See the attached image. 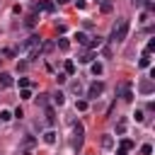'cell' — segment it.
I'll return each instance as SVG.
<instances>
[{"instance_id": "6da1fadb", "label": "cell", "mask_w": 155, "mask_h": 155, "mask_svg": "<svg viewBox=\"0 0 155 155\" xmlns=\"http://www.w3.org/2000/svg\"><path fill=\"white\" fill-rule=\"evenodd\" d=\"M39 48H41V39H39V36H29L27 41H22V44H19L17 53H19V56H24L27 61H34V58L39 56Z\"/></svg>"}, {"instance_id": "7a4b0ae2", "label": "cell", "mask_w": 155, "mask_h": 155, "mask_svg": "<svg viewBox=\"0 0 155 155\" xmlns=\"http://www.w3.org/2000/svg\"><path fill=\"white\" fill-rule=\"evenodd\" d=\"M128 29H131V22H128L126 17H121V19L111 27V36H109V41H111V44H121V41L128 36Z\"/></svg>"}, {"instance_id": "3957f363", "label": "cell", "mask_w": 155, "mask_h": 155, "mask_svg": "<svg viewBox=\"0 0 155 155\" xmlns=\"http://www.w3.org/2000/svg\"><path fill=\"white\" fill-rule=\"evenodd\" d=\"M102 92H104V82H92V85L87 87V97H90V99H99Z\"/></svg>"}, {"instance_id": "277c9868", "label": "cell", "mask_w": 155, "mask_h": 155, "mask_svg": "<svg viewBox=\"0 0 155 155\" xmlns=\"http://www.w3.org/2000/svg\"><path fill=\"white\" fill-rule=\"evenodd\" d=\"M138 90H140L143 94H150V92L155 90V82H153V78H145V80H140V85H138Z\"/></svg>"}, {"instance_id": "5b68a950", "label": "cell", "mask_w": 155, "mask_h": 155, "mask_svg": "<svg viewBox=\"0 0 155 155\" xmlns=\"http://www.w3.org/2000/svg\"><path fill=\"white\" fill-rule=\"evenodd\" d=\"M73 136H75V138H73V148H80V145H82V126H80V124L73 126Z\"/></svg>"}, {"instance_id": "8992f818", "label": "cell", "mask_w": 155, "mask_h": 155, "mask_svg": "<svg viewBox=\"0 0 155 155\" xmlns=\"http://www.w3.org/2000/svg\"><path fill=\"white\" fill-rule=\"evenodd\" d=\"M34 10H44V12H53V10H56V5H53L51 0H39V2L34 5Z\"/></svg>"}, {"instance_id": "52a82bcc", "label": "cell", "mask_w": 155, "mask_h": 155, "mask_svg": "<svg viewBox=\"0 0 155 155\" xmlns=\"http://www.w3.org/2000/svg\"><path fill=\"white\" fill-rule=\"evenodd\" d=\"M12 87V75L10 73H0V90H7Z\"/></svg>"}, {"instance_id": "ba28073f", "label": "cell", "mask_w": 155, "mask_h": 155, "mask_svg": "<svg viewBox=\"0 0 155 155\" xmlns=\"http://www.w3.org/2000/svg\"><path fill=\"white\" fill-rule=\"evenodd\" d=\"M111 10H114V0H102V2H99V12H102V15H109Z\"/></svg>"}, {"instance_id": "9c48e42d", "label": "cell", "mask_w": 155, "mask_h": 155, "mask_svg": "<svg viewBox=\"0 0 155 155\" xmlns=\"http://www.w3.org/2000/svg\"><path fill=\"white\" fill-rule=\"evenodd\" d=\"M75 41H78L80 46H87V41H90V36H87L85 31H75Z\"/></svg>"}, {"instance_id": "30bf717a", "label": "cell", "mask_w": 155, "mask_h": 155, "mask_svg": "<svg viewBox=\"0 0 155 155\" xmlns=\"http://www.w3.org/2000/svg\"><path fill=\"white\" fill-rule=\"evenodd\" d=\"M92 58H94V56H92V48H90V51H85V53H80V56H78V61H80V63H90V61H92Z\"/></svg>"}, {"instance_id": "8fae6325", "label": "cell", "mask_w": 155, "mask_h": 155, "mask_svg": "<svg viewBox=\"0 0 155 155\" xmlns=\"http://www.w3.org/2000/svg\"><path fill=\"white\" fill-rule=\"evenodd\" d=\"M44 143L53 145V143H56V131H46V133H44Z\"/></svg>"}, {"instance_id": "7c38bea8", "label": "cell", "mask_w": 155, "mask_h": 155, "mask_svg": "<svg viewBox=\"0 0 155 155\" xmlns=\"http://www.w3.org/2000/svg\"><path fill=\"white\" fill-rule=\"evenodd\" d=\"M34 143H36V138H34V136H24V140H22V148H31Z\"/></svg>"}, {"instance_id": "4fadbf2b", "label": "cell", "mask_w": 155, "mask_h": 155, "mask_svg": "<svg viewBox=\"0 0 155 155\" xmlns=\"http://www.w3.org/2000/svg\"><path fill=\"white\" fill-rule=\"evenodd\" d=\"M56 44H58V48H61V51H68V48H70V41H68V39H58Z\"/></svg>"}, {"instance_id": "5bb4252c", "label": "cell", "mask_w": 155, "mask_h": 155, "mask_svg": "<svg viewBox=\"0 0 155 155\" xmlns=\"http://www.w3.org/2000/svg\"><path fill=\"white\" fill-rule=\"evenodd\" d=\"M87 46H90V48H99V46H102V36H94L92 41H87Z\"/></svg>"}, {"instance_id": "9a60e30c", "label": "cell", "mask_w": 155, "mask_h": 155, "mask_svg": "<svg viewBox=\"0 0 155 155\" xmlns=\"http://www.w3.org/2000/svg\"><path fill=\"white\" fill-rule=\"evenodd\" d=\"M63 68H65V75H73V73H75V63H73V61H65Z\"/></svg>"}, {"instance_id": "2e32d148", "label": "cell", "mask_w": 155, "mask_h": 155, "mask_svg": "<svg viewBox=\"0 0 155 155\" xmlns=\"http://www.w3.org/2000/svg\"><path fill=\"white\" fill-rule=\"evenodd\" d=\"M104 73V65L102 63H92V75H102Z\"/></svg>"}, {"instance_id": "e0dca14e", "label": "cell", "mask_w": 155, "mask_h": 155, "mask_svg": "<svg viewBox=\"0 0 155 155\" xmlns=\"http://www.w3.org/2000/svg\"><path fill=\"white\" fill-rule=\"evenodd\" d=\"M116 133H119V136H124V133H126V119H121V121L116 124Z\"/></svg>"}, {"instance_id": "ac0fdd59", "label": "cell", "mask_w": 155, "mask_h": 155, "mask_svg": "<svg viewBox=\"0 0 155 155\" xmlns=\"http://www.w3.org/2000/svg\"><path fill=\"white\" fill-rule=\"evenodd\" d=\"M53 102H56V104L61 107V104L65 102V94H63V92H56V94H53Z\"/></svg>"}, {"instance_id": "d6986e66", "label": "cell", "mask_w": 155, "mask_h": 155, "mask_svg": "<svg viewBox=\"0 0 155 155\" xmlns=\"http://www.w3.org/2000/svg\"><path fill=\"white\" fill-rule=\"evenodd\" d=\"M75 109H78V111H85V109H87V99H78V102H75Z\"/></svg>"}, {"instance_id": "ffe728a7", "label": "cell", "mask_w": 155, "mask_h": 155, "mask_svg": "<svg viewBox=\"0 0 155 155\" xmlns=\"http://www.w3.org/2000/svg\"><path fill=\"white\" fill-rule=\"evenodd\" d=\"M46 121H48L51 126L56 124V116H53V109H48V107H46Z\"/></svg>"}, {"instance_id": "44dd1931", "label": "cell", "mask_w": 155, "mask_h": 155, "mask_svg": "<svg viewBox=\"0 0 155 155\" xmlns=\"http://www.w3.org/2000/svg\"><path fill=\"white\" fill-rule=\"evenodd\" d=\"M111 145H114L111 136H102V148H111Z\"/></svg>"}, {"instance_id": "7402d4cb", "label": "cell", "mask_w": 155, "mask_h": 155, "mask_svg": "<svg viewBox=\"0 0 155 155\" xmlns=\"http://www.w3.org/2000/svg\"><path fill=\"white\" fill-rule=\"evenodd\" d=\"M153 51H155V39H150V41H148V46H145V56H150Z\"/></svg>"}, {"instance_id": "603a6c76", "label": "cell", "mask_w": 155, "mask_h": 155, "mask_svg": "<svg viewBox=\"0 0 155 155\" xmlns=\"http://www.w3.org/2000/svg\"><path fill=\"white\" fill-rule=\"evenodd\" d=\"M19 97H22V99H31V90H29V87H22Z\"/></svg>"}, {"instance_id": "cb8c5ba5", "label": "cell", "mask_w": 155, "mask_h": 155, "mask_svg": "<svg viewBox=\"0 0 155 155\" xmlns=\"http://www.w3.org/2000/svg\"><path fill=\"white\" fill-rule=\"evenodd\" d=\"M39 107H48V94H39Z\"/></svg>"}, {"instance_id": "d4e9b609", "label": "cell", "mask_w": 155, "mask_h": 155, "mask_svg": "<svg viewBox=\"0 0 155 155\" xmlns=\"http://www.w3.org/2000/svg\"><path fill=\"white\" fill-rule=\"evenodd\" d=\"M24 24H27V27H34V24H36V15H29V17L24 19Z\"/></svg>"}, {"instance_id": "484cf974", "label": "cell", "mask_w": 155, "mask_h": 155, "mask_svg": "<svg viewBox=\"0 0 155 155\" xmlns=\"http://www.w3.org/2000/svg\"><path fill=\"white\" fill-rule=\"evenodd\" d=\"M2 56H7V58H15V56H17V51H15V48H2Z\"/></svg>"}, {"instance_id": "4316f807", "label": "cell", "mask_w": 155, "mask_h": 155, "mask_svg": "<svg viewBox=\"0 0 155 155\" xmlns=\"http://www.w3.org/2000/svg\"><path fill=\"white\" fill-rule=\"evenodd\" d=\"M138 65H140V68H148V65H150V56H143V58L138 61Z\"/></svg>"}, {"instance_id": "83f0119b", "label": "cell", "mask_w": 155, "mask_h": 155, "mask_svg": "<svg viewBox=\"0 0 155 155\" xmlns=\"http://www.w3.org/2000/svg\"><path fill=\"white\" fill-rule=\"evenodd\" d=\"M10 119H12V114H10L7 109H2V111H0V121H10Z\"/></svg>"}, {"instance_id": "f1b7e54d", "label": "cell", "mask_w": 155, "mask_h": 155, "mask_svg": "<svg viewBox=\"0 0 155 155\" xmlns=\"http://www.w3.org/2000/svg\"><path fill=\"white\" fill-rule=\"evenodd\" d=\"M150 153H153V145H150V143H145V145L140 148V155H150Z\"/></svg>"}, {"instance_id": "f546056e", "label": "cell", "mask_w": 155, "mask_h": 155, "mask_svg": "<svg viewBox=\"0 0 155 155\" xmlns=\"http://www.w3.org/2000/svg\"><path fill=\"white\" fill-rule=\"evenodd\" d=\"M70 90H73L75 94H80V92H82V85H80V82H73V85H70Z\"/></svg>"}, {"instance_id": "4dcf8cb0", "label": "cell", "mask_w": 155, "mask_h": 155, "mask_svg": "<svg viewBox=\"0 0 155 155\" xmlns=\"http://www.w3.org/2000/svg\"><path fill=\"white\" fill-rule=\"evenodd\" d=\"M121 148H126V150H131V148H133V140H128V138H124V140H121Z\"/></svg>"}, {"instance_id": "1f68e13d", "label": "cell", "mask_w": 155, "mask_h": 155, "mask_svg": "<svg viewBox=\"0 0 155 155\" xmlns=\"http://www.w3.org/2000/svg\"><path fill=\"white\" fill-rule=\"evenodd\" d=\"M17 85H19V87H29V80H27V78H19Z\"/></svg>"}, {"instance_id": "d6a6232c", "label": "cell", "mask_w": 155, "mask_h": 155, "mask_svg": "<svg viewBox=\"0 0 155 155\" xmlns=\"http://www.w3.org/2000/svg\"><path fill=\"white\" fill-rule=\"evenodd\" d=\"M56 80H58V82H65V80H68V75H65V73H58V75H56Z\"/></svg>"}, {"instance_id": "836d02e7", "label": "cell", "mask_w": 155, "mask_h": 155, "mask_svg": "<svg viewBox=\"0 0 155 155\" xmlns=\"http://www.w3.org/2000/svg\"><path fill=\"white\" fill-rule=\"evenodd\" d=\"M133 116H136V121H138V124H140V121H143V119H145V116H143V111H140V109H138V111H136V114H133Z\"/></svg>"}, {"instance_id": "e575fe53", "label": "cell", "mask_w": 155, "mask_h": 155, "mask_svg": "<svg viewBox=\"0 0 155 155\" xmlns=\"http://www.w3.org/2000/svg\"><path fill=\"white\" fill-rule=\"evenodd\" d=\"M102 53H104L107 58H111V48H109V46H104V48H102Z\"/></svg>"}, {"instance_id": "d590c367", "label": "cell", "mask_w": 155, "mask_h": 155, "mask_svg": "<svg viewBox=\"0 0 155 155\" xmlns=\"http://www.w3.org/2000/svg\"><path fill=\"white\" fill-rule=\"evenodd\" d=\"M126 153H128V150H126V148H121V145H119V150H116V155H126Z\"/></svg>"}, {"instance_id": "8d00e7d4", "label": "cell", "mask_w": 155, "mask_h": 155, "mask_svg": "<svg viewBox=\"0 0 155 155\" xmlns=\"http://www.w3.org/2000/svg\"><path fill=\"white\" fill-rule=\"evenodd\" d=\"M56 2H58V5H65V2H70V0H56Z\"/></svg>"}]
</instances>
